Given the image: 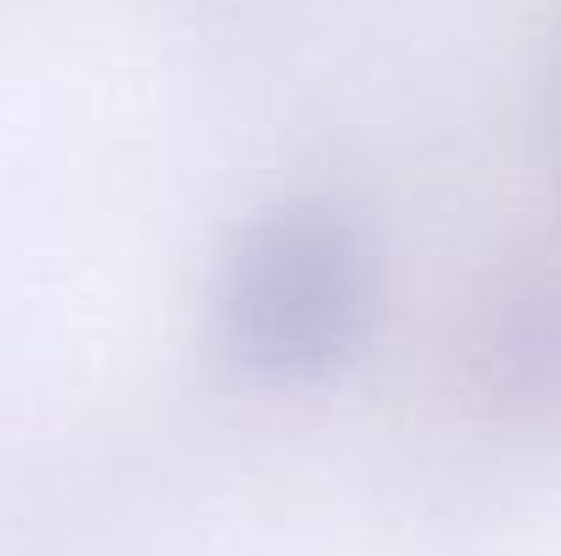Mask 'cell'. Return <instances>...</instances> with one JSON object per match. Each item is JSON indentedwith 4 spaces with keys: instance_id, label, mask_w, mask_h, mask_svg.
I'll list each match as a JSON object with an SVG mask.
<instances>
[{
    "instance_id": "obj_1",
    "label": "cell",
    "mask_w": 561,
    "mask_h": 556,
    "mask_svg": "<svg viewBox=\"0 0 561 556\" xmlns=\"http://www.w3.org/2000/svg\"><path fill=\"white\" fill-rule=\"evenodd\" d=\"M376 300L381 279L366 235L322 202H278L229 240L213 328L251 382L306 387L366 350Z\"/></svg>"
},
{
    "instance_id": "obj_2",
    "label": "cell",
    "mask_w": 561,
    "mask_h": 556,
    "mask_svg": "<svg viewBox=\"0 0 561 556\" xmlns=\"http://www.w3.org/2000/svg\"><path fill=\"white\" fill-rule=\"evenodd\" d=\"M480 376L518 420H561V262L496 290L480 328Z\"/></svg>"
}]
</instances>
